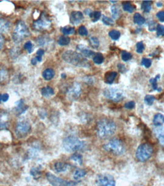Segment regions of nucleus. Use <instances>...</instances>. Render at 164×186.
Masks as SVG:
<instances>
[{
    "label": "nucleus",
    "instance_id": "nucleus-1",
    "mask_svg": "<svg viewBox=\"0 0 164 186\" xmlns=\"http://www.w3.org/2000/svg\"><path fill=\"white\" fill-rule=\"evenodd\" d=\"M116 130V125L112 120L103 118L99 120L96 125V134L100 139H106L113 136Z\"/></svg>",
    "mask_w": 164,
    "mask_h": 186
},
{
    "label": "nucleus",
    "instance_id": "nucleus-2",
    "mask_svg": "<svg viewBox=\"0 0 164 186\" xmlns=\"http://www.w3.org/2000/svg\"><path fill=\"white\" fill-rule=\"evenodd\" d=\"M62 58L64 61L72 65L82 67H89L88 61L83 57L82 55L73 50H67L64 52L62 55Z\"/></svg>",
    "mask_w": 164,
    "mask_h": 186
},
{
    "label": "nucleus",
    "instance_id": "nucleus-3",
    "mask_svg": "<svg viewBox=\"0 0 164 186\" xmlns=\"http://www.w3.org/2000/svg\"><path fill=\"white\" fill-rule=\"evenodd\" d=\"M87 147L84 141L81 140L76 137L69 136L63 140V147L68 153L84 150Z\"/></svg>",
    "mask_w": 164,
    "mask_h": 186
},
{
    "label": "nucleus",
    "instance_id": "nucleus-4",
    "mask_svg": "<svg viewBox=\"0 0 164 186\" xmlns=\"http://www.w3.org/2000/svg\"><path fill=\"white\" fill-rule=\"evenodd\" d=\"M30 35V31L27 24L24 21H19L14 28L12 32V40L15 44L21 42L24 38H27Z\"/></svg>",
    "mask_w": 164,
    "mask_h": 186
},
{
    "label": "nucleus",
    "instance_id": "nucleus-5",
    "mask_svg": "<svg viewBox=\"0 0 164 186\" xmlns=\"http://www.w3.org/2000/svg\"><path fill=\"white\" fill-rule=\"evenodd\" d=\"M106 151L110 152L115 155H122L125 152V146L120 140L113 138L103 146Z\"/></svg>",
    "mask_w": 164,
    "mask_h": 186
},
{
    "label": "nucleus",
    "instance_id": "nucleus-6",
    "mask_svg": "<svg viewBox=\"0 0 164 186\" xmlns=\"http://www.w3.org/2000/svg\"><path fill=\"white\" fill-rule=\"evenodd\" d=\"M153 147L148 144H143L138 147L136 151V159L140 162H145L151 157Z\"/></svg>",
    "mask_w": 164,
    "mask_h": 186
},
{
    "label": "nucleus",
    "instance_id": "nucleus-7",
    "mask_svg": "<svg viewBox=\"0 0 164 186\" xmlns=\"http://www.w3.org/2000/svg\"><path fill=\"white\" fill-rule=\"evenodd\" d=\"M47 179L50 184L53 186H75L78 185L77 182L74 181H65L64 179H60L57 176H54L52 173H47L46 174Z\"/></svg>",
    "mask_w": 164,
    "mask_h": 186
},
{
    "label": "nucleus",
    "instance_id": "nucleus-8",
    "mask_svg": "<svg viewBox=\"0 0 164 186\" xmlns=\"http://www.w3.org/2000/svg\"><path fill=\"white\" fill-rule=\"evenodd\" d=\"M103 95L106 98L113 101H119L124 98L123 92L114 87L106 88L103 90Z\"/></svg>",
    "mask_w": 164,
    "mask_h": 186
},
{
    "label": "nucleus",
    "instance_id": "nucleus-9",
    "mask_svg": "<svg viewBox=\"0 0 164 186\" xmlns=\"http://www.w3.org/2000/svg\"><path fill=\"white\" fill-rule=\"evenodd\" d=\"M30 130V124L27 120L21 119L17 123L15 131H16V134L20 137H24V136H26L29 133Z\"/></svg>",
    "mask_w": 164,
    "mask_h": 186
},
{
    "label": "nucleus",
    "instance_id": "nucleus-10",
    "mask_svg": "<svg viewBox=\"0 0 164 186\" xmlns=\"http://www.w3.org/2000/svg\"><path fill=\"white\" fill-rule=\"evenodd\" d=\"M33 25L34 27V28H36L37 30L43 31L49 28L50 27L51 21L49 19L48 16L44 12V13H42V15H41L40 18L39 19L33 21Z\"/></svg>",
    "mask_w": 164,
    "mask_h": 186
},
{
    "label": "nucleus",
    "instance_id": "nucleus-11",
    "mask_svg": "<svg viewBox=\"0 0 164 186\" xmlns=\"http://www.w3.org/2000/svg\"><path fill=\"white\" fill-rule=\"evenodd\" d=\"M98 186H116L114 178L109 174H99L96 179Z\"/></svg>",
    "mask_w": 164,
    "mask_h": 186
},
{
    "label": "nucleus",
    "instance_id": "nucleus-12",
    "mask_svg": "<svg viewBox=\"0 0 164 186\" xmlns=\"http://www.w3.org/2000/svg\"><path fill=\"white\" fill-rule=\"evenodd\" d=\"M82 94V87L78 82L73 83L69 88L67 89V95L68 98L72 100H75L80 97Z\"/></svg>",
    "mask_w": 164,
    "mask_h": 186
},
{
    "label": "nucleus",
    "instance_id": "nucleus-13",
    "mask_svg": "<svg viewBox=\"0 0 164 186\" xmlns=\"http://www.w3.org/2000/svg\"><path fill=\"white\" fill-rule=\"evenodd\" d=\"M77 50L81 53V55L84 58H91L93 57V56L95 55V53H93L92 50H90V49L87 48L86 46L83 45V44H79L77 46Z\"/></svg>",
    "mask_w": 164,
    "mask_h": 186
},
{
    "label": "nucleus",
    "instance_id": "nucleus-14",
    "mask_svg": "<svg viewBox=\"0 0 164 186\" xmlns=\"http://www.w3.org/2000/svg\"><path fill=\"white\" fill-rule=\"evenodd\" d=\"M84 19V15L82 12H79V11H74L71 13L70 15V21L72 24L75 25H77L79 24L82 20Z\"/></svg>",
    "mask_w": 164,
    "mask_h": 186
},
{
    "label": "nucleus",
    "instance_id": "nucleus-15",
    "mask_svg": "<svg viewBox=\"0 0 164 186\" xmlns=\"http://www.w3.org/2000/svg\"><path fill=\"white\" fill-rule=\"evenodd\" d=\"M154 134L159 140L160 144L164 147V127H157L154 130Z\"/></svg>",
    "mask_w": 164,
    "mask_h": 186
},
{
    "label": "nucleus",
    "instance_id": "nucleus-16",
    "mask_svg": "<svg viewBox=\"0 0 164 186\" xmlns=\"http://www.w3.org/2000/svg\"><path fill=\"white\" fill-rule=\"evenodd\" d=\"M69 165L65 162H57L55 163L54 165V170H56L57 173H64L66 172L67 170H69Z\"/></svg>",
    "mask_w": 164,
    "mask_h": 186
},
{
    "label": "nucleus",
    "instance_id": "nucleus-17",
    "mask_svg": "<svg viewBox=\"0 0 164 186\" xmlns=\"http://www.w3.org/2000/svg\"><path fill=\"white\" fill-rule=\"evenodd\" d=\"M9 118L5 113L0 114V129H5L9 127Z\"/></svg>",
    "mask_w": 164,
    "mask_h": 186
},
{
    "label": "nucleus",
    "instance_id": "nucleus-18",
    "mask_svg": "<svg viewBox=\"0 0 164 186\" xmlns=\"http://www.w3.org/2000/svg\"><path fill=\"white\" fill-rule=\"evenodd\" d=\"M27 110V106L24 104V102L23 100H19L18 102H16V107H15V111L18 112V115H22L24 111Z\"/></svg>",
    "mask_w": 164,
    "mask_h": 186
},
{
    "label": "nucleus",
    "instance_id": "nucleus-19",
    "mask_svg": "<svg viewBox=\"0 0 164 186\" xmlns=\"http://www.w3.org/2000/svg\"><path fill=\"white\" fill-rule=\"evenodd\" d=\"M10 27V22L5 19L1 18L0 19V35L4 34L9 30Z\"/></svg>",
    "mask_w": 164,
    "mask_h": 186
},
{
    "label": "nucleus",
    "instance_id": "nucleus-20",
    "mask_svg": "<svg viewBox=\"0 0 164 186\" xmlns=\"http://www.w3.org/2000/svg\"><path fill=\"white\" fill-rule=\"evenodd\" d=\"M153 123L157 127H160L164 124V115L162 114L158 113L154 115V119H153Z\"/></svg>",
    "mask_w": 164,
    "mask_h": 186
},
{
    "label": "nucleus",
    "instance_id": "nucleus-21",
    "mask_svg": "<svg viewBox=\"0 0 164 186\" xmlns=\"http://www.w3.org/2000/svg\"><path fill=\"white\" fill-rule=\"evenodd\" d=\"M42 76L43 78H44L45 80L47 81L51 80V79H53V77H54L55 72L53 69H50V68L46 69V70L43 72Z\"/></svg>",
    "mask_w": 164,
    "mask_h": 186
},
{
    "label": "nucleus",
    "instance_id": "nucleus-22",
    "mask_svg": "<svg viewBox=\"0 0 164 186\" xmlns=\"http://www.w3.org/2000/svg\"><path fill=\"white\" fill-rule=\"evenodd\" d=\"M40 93L43 96L46 97V98H48V97H50L54 95V90H53V89H52L51 87L47 86L41 89Z\"/></svg>",
    "mask_w": 164,
    "mask_h": 186
},
{
    "label": "nucleus",
    "instance_id": "nucleus-23",
    "mask_svg": "<svg viewBox=\"0 0 164 186\" xmlns=\"http://www.w3.org/2000/svg\"><path fill=\"white\" fill-rule=\"evenodd\" d=\"M116 76H117V73L116 72H109L106 74L105 80L107 84H112L114 80L116 79Z\"/></svg>",
    "mask_w": 164,
    "mask_h": 186
},
{
    "label": "nucleus",
    "instance_id": "nucleus-24",
    "mask_svg": "<svg viewBox=\"0 0 164 186\" xmlns=\"http://www.w3.org/2000/svg\"><path fill=\"white\" fill-rule=\"evenodd\" d=\"M133 20H134V22L135 24H138V25H143L145 23L146 20L145 18L141 15L140 13H135L134 14V17H133Z\"/></svg>",
    "mask_w": 164,
    "mask_h": 186
},
{
    "label": "nucleus",
    "instance_id": "nucleus-25",
    "mask_svg": "<svg viewBox=\"0 0 164 186\" xmlns=\"http://www.w3.org/2000/svg\"><path fill=\"white\" fill-rule=\"evenodd\" d=\"M160 78V75H157L156 77L151 78V79H150L149 82H150V83H151V86H152L153 90H157V91H158V92L162 91V89L159 88V87L157 86V80H158Z\"/></svg>",
    "mask_w": 164,
    "mask_h": 186
},
{
    "label": "nucleus",
    "instance_id": "nucleus-26",
    "mask_svg": "<svg viewBox=\"0 0 164 186\" xmlns=\"http://www.w3.org/2000/svg\"><path fill=\"white\" fill-rule=\"evenodd\" d=\"M152 8V2L151 1H144L141 4V9L146 13L151 12Z\"/></svg>",
    "mask_w": 164,
    "mask_h": 186
},
{
    "label": "nucleus",
    "instance_id": "nucleus-27",
    "mask_svg": "<svg viewBox=\"0 0 164 186\" xmlns=\"http://www.w3.org/2000/svg\"><path fill=\"white\" fill-rule=\"evenodd\" d=\"M86 175H87V172H86L85 170H75V172L74 173L73 178H74V179H75V180H79V179L84 177Z\"/></svg>",
    "mask_w": 164,
    "mask_h": 186
},
{
    "label": "nucleus",
    "instance_id": "nucleus-28",
    "mask_svg": "<svg viewBox=\"0 0 164 186\" xmlns=\"http://www.w3.org/2000/svg\"><path fill=\"white\" fill-rule=\"evenodd\" d=\"M71 159L73 161V162H75L76 164H78V165L79 166L82 165L83 157L82 155L78 154V153H75V154H73L72 156H71Z\"/></svg>",
    "mask_w": 164,
    "mask_h": 186
},
{
    "label": "nucleus",
    "instance_id": "nucleus-29",
    "mask_svg": "<svg viewBox=\"0 0 164 186\" xmlns=\"http://www.w3.org/2000/svg\"><path fill=\"white\" fill-rule=\"evenodd\" d=\"M122 8H123L124 11L129 12V13H132L135 9V6L130 2H124L122 4Z\"/></svg>",
    "mask_w": 164,
    "mask_h": 186
},
{
    "label": "nucleus",
    "instance_id": "nucleus-30",
    "mask_svg": "<svg viewBox=\"0 0 164 186\" xmlns=\"http://www.w3.org/2000/svg\"><path fill=\"white\" fill-rule=\"evenodd\" d=\"M37 44L40 46L46 47L47 44H48V42L50 41V39H49V38L47 36H40V38H37Z\"/></svg>",
    "mask_w": 164,
    "mask_h": 186
},
{
    "label": "nucleus",
    "instance_id": "nucleus-31",
    "mask_svg": "<svg viewBox=\"0 0 164 186\" xmlns=\"http://www.w3.org/2000/svg\"><path fill=\"white\" fill-rule=\"evenodd\" d=\"M89 42H90L91 47H93V48L96 49L99 47V40H98V38H96V37H93V36L90 37V38H89Z\"/></svg>",
    "mask_w": 164,
    "mask_h": 186
},
{
    "label": "nucleus",
    "instance_id": "nucleus-32",
    "mask_svg": "<svg viewBox=\"0 0 164 186\" xmlns=\"http://www.w3.org/2000/svg\"><path fill=\"white\" fill-rule=\"evenodd\" d=\"M70 43V38L66 36H61L58 40V44L60 46H66Z\"/></svg>",
    "mask_w": 164,
    "mask_h": 186
},
{
    "label": "nucleus",
    "instance_id": "nucleus-33",
    "mask_svg": "<svg viewBox=\"0 0 164 186\" xmlns=\"http://www.w3.org/2000/svg\"><path fill=\"white\" fill-rule=\"evenodd\" d=\"M93 60L96 64H101L104 60L103 56L102 53H96V54L93 56Z\"/></svg>",
    "mask_w": 164,
    "mask_h": 186
},
{
    "label": "nucleus",
    "instance_id": "nucleus-34",
    "mask_svg": "<svg viewBox=\"0 0 164 186\" xmlns=\"http://www.w3.org/2000/svg\"><path fill=\"white\" fill-rule=\"evenodd\" d=\"M120 32L117 30H112L109 32V36L114 41H117L120 38Z\"/></svg>",
    "mask_w": 164,
    "mask_h": 186
},
{
    "label": "nucleus",
    "instance_id": "nucleus-35",
    "mask_svg": "<svg viewBox=\"0 0 164 186\" xmlns=\"http://www.w3.org/2000/svg\"><path fill=\"white\" fill-rule=\"evenodd\" d=\"M61 31H62V32L65 35H73V34H75V30L74 27H69V26L63 27L62 29H61Z\"/></svg>",
    "mask_w": 164,
    "mask_h": 186
},
{
    "label": "nucleus",
    "instance_id": "nucleus-36",
    "mask_svg": "<svg viewBox=\"0 0 164 186\" xmlns=\"http://www.w3.org/2000/svg\"><path fill=\"white\" fill-rule=\"evenodd\" d=\"M101 12H99V11H95V12H92V14L90 15V18H91L92 21L93 22H96V21H97L101 17Z\"/></svg>",
    "mask_w": 164,
    "mask_h": 186
},
{
    "label": "nucleus",
    "instance_id": "nucleus-37",
    "mask_svg": "<svg viewBox=\"0 0 164 186\" xmlns=\"http://www.w3.org/2000/svg\"><path fill=\"white\" fill-rule=\"evenodd\" d=\"M155 101V97L151 95H147L145 97V102L148 105H152Z\"/></svg>",
    "mask_w": 164,
    "mask_h": 186
},
{
    "label": "nucleus",
    "instance_id": "nucleus-38",
    "mask_svg": "<svg viewBox=\"0 0 164 186\" xmlns=\"http://www.w3.org/2000/svg\"><path fill=\"white\" fill-rule=\"evenodd\" d=\"M24 48L26 50L28 53H31L33 50V45L31 43V41H28L24 44Z\"/></svg>",
    "mask_w": 164,
    "mask_h": 186
},
{
    "label": "nucleus",
    "instance_id": "nucleus-39",
    "mask_svg": "<svg viewBox=\"0 0 164 186\" xmlns=\"http://www.w3.org/2000/svg\"><path fill=\"white\" fill-rule=\"evenodd\" d=\"M111 12L112 15H113V18L116 19V18H119V8L116 5H113L111 7Z\"/></svg>",
    "mask_w": 164,
    "mask_h": 186
},
{
    "label": "nucleus",
    "instance_id": "nucleus-40",
    "mask_svg": "<svg viewBox=\"0 0 164 186\" xmlns=\"http://www.w3.org/2000/svg\"><path fill=\"white\" fill-rule=\"evenodd\" d=\"M132 58V55H131V53H129V52H127V51H122V60L123 61H125V62H127V61L130 60Z\"/></svg>",
    "mask_w": 164,
    "mask_h": 186
},
{
    "label": "nucleus",
    "instance_id": "nucleus-41",
    "mask_svg": "<svg viewBox=\"0 0 164 186\" xmlns=\"http://www.w3.org/2000/svg\"><path fill=\"white\" fill-rule=\"evenodd\" d=\"M151 64H152V61H151V59H148V58H143L141 61V65L144 66L145 68L151 67Z\"/></svg>",
    "mask_w": 164,
    "mask_h": 186
},
{
    "label": "nucleus",
    "instance_id": "nucleus-42",
    "mask_svg": "<svg viewBox=\"0 0 164 186\" xmlns=\"http://www.w3.org/2000/svg\"><path fill=\"white\" fill-rule=\"evenodd\" d=\"M102 21H103V24H106V25H107V26L113 25V24H114V21H113V20L112 19V18H110V17L105 16V15H103Z\"/></svg>",
    "mask_w": 164,
    "mask_h": 186
},
{
    "label": "nucleus",
    "instance_id": "nucleus-43",
    "mask_svg": "<svg viewBox=\"0 0 164 186\" xmlns=\"http://www.w3.org/2000/svg\"><path fill=\"white\" fill-rule=\"evenodd\" d=\"M145 44L142 41H139V42L137 43L136 44V51H137L138 53H142L143 51L145 50Z\"/></svg>",
    "mask_w": 164,
    "mask_h": 186
},
{
    "label": "nucleus",
    "instance_id": "nucleus-44",
    "mask_svg": "<svg viewBox=\"0 0 164 186\" xmlns=\"http://www.w3.org/2000/svg\"><path fill=\"white\" fill-rule=\"evenodd\" d=\"M40 166L39 167H33L30 170V175L33 176L34 178L37 177V176H40Z\"/></svg>",
    "mask_w": 164,
    "mask_h": 186
},
{
    "label": "nucleus",
    "instance_id": "nucleus-45",
    "mask_svg": "<svg viewBox=\"0 0 164 186\" xmlns=\"http://www.w3.org/2000/svg\"><path fill=\"white\" fill-rule=\"evenodd\" d=\"M157 34L158 37H164V26L162 24H158L157 26Z\"/></svg>",
    "mask_w": 164,
    "mask_h": 186
},
{
    "label": "nucleus",
    "instance_id": "nucleus-46",
    "mask_svg": "<svg viewBox=\"0 0 164 186\" xmlns=\"http://www.w3.org/2000/svg\"><path fill=\"white\" fill-rule=\"evenodd\" d=\"M79 34L82 36H87L88 35V31H87V29L82 25L79 28Z\"/></svg>",
    "mask_w": 164,
    "mask_h": 186
},
{
    "label": "nucleus",
    "instance_id": "nucleus-47",
    "mask_svg": "<svg viewBox=\"0 0 164 186\" xmlns=\"http://www.w3.org/2000/svg\"><path fill=\"white\" fill-rule=\"evenodd\" d=\"M134 107H135V103L133 101H128V102L125 103V108L127 109H132L134 108Z\"/></svg>",
    "mask_w": 164,
    "mask_h": 186
},
{
    "label": "nucleus",
    "instance_id": "nucleus-48",
    "mask_svg": "<svg viewBox=\"0 0 164 186\" xmlns=\"http://www.w3.org/2000/svg\"><path fill=\"white\" fill-rule=\"evenodd\" d=\"M148 27H149V30L151 31H155L156 29H157V27H156V24L155 22H154V21H150L149 24H148Z\"/></svg>",
    "mask_w": 164,
    "mask_h": 186
},
{
    "label": "nucleus",
    "instance_id": "nucleus-49",
    "mask_svg": "<svg viewBox=\"0 0 164 186\" xmlns=\"http://www.w3.org/2000/svg\"><path fill=\"white\" fill-rule=\"evenodd\" d=\"M118 69H119V72L122 73H125V72L127 71V69H126V67H125V66L124 65V64H118Z\"/></svg>",
    "mask_w": 164,
    "mask_h": 186
},
{
    "label": "nucleus",
    "instance_id": "nucleus-50",
    "mask_svg": "<svg viewBox=\"0 0 164 186\" xmlns=\"http://www.w3.org/2000/svg\"><path fill=\"white\" fill-rule=\"evenodd\" d=\"M157 18L160 20L162 22H164V12L163 11H160V12H157Z\"/></svg>",
    "mask_w": 164,
    "mask_h": 186
},
{
    "label": "nucleus",
    "instance_id": "nucleus-51",
    "mask_svg": "<svg viewBox=\"0 0 164 186\" xmlns=\"http://www.w3.org/2000/svg\"><path fill=\"white\" fill-rule=\"evenodd\" d=\"M7 76V72L3 69H0V80H2Z\"/></svg>",
    "mask_w": 164,
    "mask_h": 186
},
{
    "label": "nucleus",
    "instance_id": "nucleus-52",
    "mask_svg": "<svg viewBox=\"0 0 164 186\" xmlns=\"http://www.w3.org/2000/svg\"><path fill=\"white\" fill-rule=\"evenodd\" d=\"M9 94L7 93L2 94V102H6V101L9 100Z\"/></svg>",
    "mask_w": 164,
    "mask_h": 186
},
{
    "label": "nucleus",
    "instance_id": "nucleus-53",
    "mask_svg": "<svg viewBox=\"0 0 164 186\" xmlns=\"http://www.w3.org/2000/svg\"><path fill=\"white\" fill-rule=\"evenodd\" d=\"M44 53H45V51H44V49H39V50L37 51V55L36 56L40 57H42L43 55L44 54Z\"/></svg>",
    "mask_w": 164,
    "mask_h": 186
},
{
    "label": "nucleus",
    "instance_id": "nucleus-54",
    "mask_svg": "<svg viewBox=\"0 0 164 186\" xmlns=\"http://www.w3.org/2000/svg\"><path fill=\"white\" fill-rule=\"evenodd\" d=\"M92 10L91 9H85V10H84V14H86V15H88L89 17L90 16V15H91L92 14Z\"/></svg>",
    "mask_w": 164,
    "mask_h": 186
},
{
    "label": "nucleus",
    "instance_id": "nucleus-55",
    "mask_svg": "<svg viewBox=\"0 0 164 186\" xmlns=\"http://www.w3.org/2000/svg\"><path fill=\"white\" fill-rule=\"evenodd\" d=\"M84 81H85L86 82H87V83H93V78H91V77H87V79H84Z\"/></svg>",
    "mask_w": 164,
    "mask_h": 186
},
{
    "label": "nucleus",
    "instance_id": "nucleus-56",
    "mask_svg": "<svg viewBox=\"0 0 164 186\" xmlns=\"http://www.w3.org/2000/svg\"><path fill=\"white\" fill-rule=\"evenodd\" d=\"M3 43H4V38L2 37V35H0V50H1L2 47Z\"/></svg>",
    "mask_w": 164,
    "mask_h": 186
},
{
    "label": "nucleus",
    "instance_id": "nucleus-57",
    "mask_svg": "<svg viewBox=\"0 0 164 186\" xmlns=\"http://www.w3.org/2000/svg\"><path fill=\"white\" fill-rule=\"evenodd\" d=\"M37 63V59H36V58H35V57L33 58H32L31 64H33V65H36Z\"/></svg>",
    "mask_w": 164,
    "mask_h": 186
},
{
    "label": "nucleus",
    "instance_id": "nucleus-58",
    "mask_svg": "<svg viewBox=\"0 0 164 186\" xmlns=\"http://www.w3.org/2000/svg\"><path fill=\"white\" fill-rule=\"evenodd\" d=\"M162 5H162L161 2H157V7H161Z\"/></svg>",
    "mask_w": 164,
    "mask_h": 186
},
{
    "label": "nucleus",
    "instance_id": "nucleus-59",
    "mask_svg": "<svg viewBox=\"0 0 164 186\" xmlns=\"http://www.w3.org/2000/svg\"><path fill=\"white\" fill-rule=\"evenodd\" d=\"M61 76H62V79H65V78H66V75H65V73H62V74L61 75Z\"/></svg>",
    "mask_w": 164,
    "mask_h": 186
},
{
    "label": "nucleus",
    "instance_id": "nucleus-60",
    "mask_svg": "<svg viewBox=\"0 0 164 186\" xmlns=\"http://www.w3.org/2000/svg\"><path fill=\"white\" fill-rule=\"evenodd\" d=\"M0 103H2V94H0Z\"/></svg>",
    "mask_w": 164,
    "mask_h": 186
}]
</instances>
